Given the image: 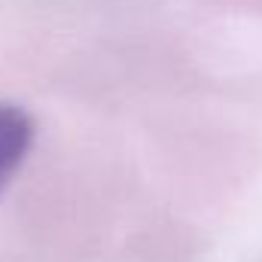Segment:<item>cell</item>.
Returning a JSON list of instances; mask_svg holds the SVG:
<instances>
[{"instance_id":"cell-1","label":"cell","mask_w":262,"mask_h":262,"mask_svg":"<svg viewBox=\"0 0 262 262\" xmlns=\"http://www.w3.org/2000/svg\"><path fill=\"white\" fill-rule=\"evenodd\" d=\"M34 140L31 116L12 104H0V186L12 177V171L21 165Z\"/></svg>"}]
</instances>
